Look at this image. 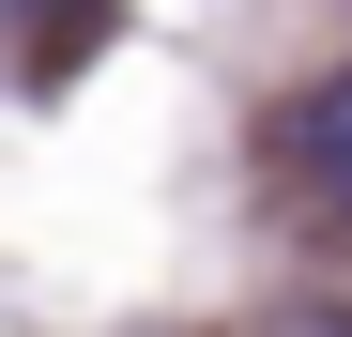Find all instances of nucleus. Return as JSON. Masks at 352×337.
<instances>
[{"instance_id":"1","label":"nucleus","mask_w":352,"mask_h":337,"mask_svg":"<svg viewBox=\"0 0 352 337\" xmlns=\"http://www.w3.org/2000/svg\"><path fill=\"white\" fill-rule=\"evenodd\" d=\"M261 168H276L307 215H352V62H337V77H307V92L261 123Z\"/></svg>"},{"instance_id":"2","label":"nucleus","mask_w":352,"mask_h":337,"mask_svg":"<svg viewBox=\"0 0 352 337\" xmlns=\"http://www.w3.org/2000/svg\"><path fill=\"white\" fill-rule=\"evenodd\" d=\"M0 16H16V62L31 77H77L92 31H107V0H0Z\"/></svg>"},{"instance_id":"3","label":"nucleus","mask_w":352,"mask_h":337,"mask_svg":"<svg viewBox=\"0 0 352 337\" xmlns=\"http://www.w3.org/2000/svg\"><path fill=\"white\" fill-rule=\"evenodd\" d=\"M261 337H352V292H291V307H276Z\"/></svg>"}]
</instances>
